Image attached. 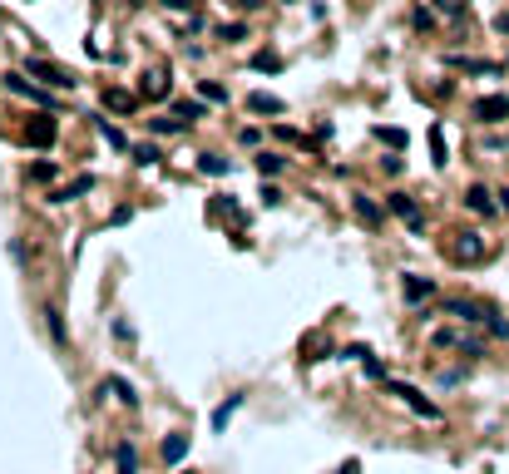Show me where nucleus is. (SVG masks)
<instances>
[{
  "label": "nucleus",
  "instance_id": "19",
  "mask_svg": "<svg viewBox=\"0 0 509 474\" xmlns=\"http://www.w3.org/2000/svg\"><path fill=\"white\" fill-rule=\"evenodd\" d=\"M95 124H100V134L109 139V144H114V149H129V139H124V134H119V129H114L109 119H95Z\"/></svg>",
  "mask_w": 509,
  "mask_h": 474
},
{
  "label": "nucleus",
  "instance_id": "12",
  "mask_svg": "<svg viewBox=\"0 0 509 474\" xmlns=\"http://www.w3.org/2000/svg\"><path fill=\"white\" fill-rule=\"evenodd\" d=\"M465 208H470V212H485V217H490V212H495V198H490L485 188H470V193H465Z\"/></svg>",
  "mask_w": 509,
  "mask_h": 474
},
{
  "label": "nucleus",
  "instance_id": "33",
  "mask_svg": "<svg viewBox=\"0 0 509 474\" xmlns=\"http://www.w3.org/2000/svg\"><path fill=\"white\" fill-rule=\"evenodd\" d=\"M164 5H168V10H188L193 0H164Z\"/></svg>",
  "mask_w": 509,
  "mask_h": 474
},
{
  "label": "nucleus",
  "instance_id": "28",
  "mask_svg": "<svg viewBox=\"0 0 509 474\" xmlns=\"http://www.w3.org/2000/svg\"><path fill=\"white\" fill-rule=\"evenodd\" d=\"M430 149H435V163H445V134L430 129Z\"/></svg>",
  "mask_w": 509,
  "mask_h": 474
},
{
  "label": "nucleus",
  "instance_id": "21",
  "mask_svg": "<svg viewBox=\"0 0 509 474\" xmlns=\"http://www.w3.org/2000/svg\"><path fill=\"white\" fill-rule=\"evenodd\" d=\"M119 474H139V455H134L129 445L119 450Z\"/></svg>",
  "mask_w": 509,
  "mask_h": 474
},
{
  "label": "nucleus",
  "instance_id": "15",
  "mask_svg": "<svg viewBox=\"0 0 509 474\" xmlns=\"http://www.w3.org/2000/svg\"><path fill=\"white\" fill-rule=\"evenodd\" d=\"M376 139L391 144V149H406V129H391V124H376Z\"/></svg>",
  "mask_w": 509,
  "mask_h": 474
},
{
  "label": "nucleus",
  "instance_id": "14",
  "mask_svg": "<svg viewBox=\"0 0 509 474\" xmlns=\"http://www.w3.org/2000/svg\"><path fill=\"white\" fill-rule=\"evenodd\" d=\"M242 400H247V395H227V400H223V405H218V415H213V430H223V425H227V420H232V410H237V405H242Z\"/></svg>",
  "mask_w": 509,
  "mask_h": 474
},
{
  "label": "nucleus",
  "instance_id": "9",
  "mask_svg": "<svg viewBox=\"0 0 509 474\" xmlns=\"http://www.w3.org/2000/svg\"><path fill=\"white\" fill-rule=\"evenodd\" d=\"M391 212H396V217H406V222H415V227H420V208H415V198H406V193H391Z\"/></svg>",
  "mask_w": 509,
  "mask_h": 474
},
{
  "label": "nucleus",
  "instance_id": "3",
  "mask_svg": "<svg viewBox=\"0 0 509 474\" xmlns=\"http://www.w3.org/2000/svg\"><path fill=\"white\" fill-rule=\"evenodd\" d=\"M30 75H40V80H45V85H55V90H75V85H80L65 65H50V60H30Z\"/></svg>",
  "mask_w": 509,
  "mask_h": 474
},
{
  "label": "nucleus",
  "instance_id": "34",
  "mask_svg": "<svg viewBox=\"0 0 509 474\" xmlns=\"http://www.w3.org/2000/svg\"><path fill=\"white\" fill-rule=\"evenodd\" d=\"M500 30H505V35H509V15H500Z\"/></svg>",
  "mask_w": 509,
  "mask_h": 474
},
{
  "label": "nucleus",
  "instance_id": "20",
  "mask_svg": "<svg viewBox=\"0 0 509 474\" xmlns=\"http://www.w3.org/2000/svg\"><path fill=\"white\" fill-rule=\"evenodd\" d=\"M134 163L154 168V163H159V149H154V144H139V149H134Z\"/></svg>",
  "mask_w": 509,
  "mask_h": 474
},
{
  "label": "nucleus",
  "instance_id": "31",
  "mask_svg": "<svg viewBox=\"0 0 509 474\" xmlns=\"http://www.w3.org/2000/svg\"><path fill=\"white\" fill-rule=\"evenodd\" d=\"M50 316V331H55V341H65V321H60V311H45Z\"/></svg>",
  "mask_w": 509,
  "mask_h": 474
},
{
  "label": "nucleus",
  "instance_id": "17",
  "mask_svg": "<svg viewBox=\"0 0 509 474\" xmlns=\"http://www.w3.org/2000/svg\"><path fill=\"white\" fill-rule=\"evenodd\" d=\"M198 168H203V173H227L232 163H227V158H218V153H198Z\"/></svg>",
  "mask_w": 509,
  "mask_h": 474
},
{
  "label": "nucleus",
  "instance_id": "2",
  "mask_svg": "<svg viewBox=\"0 0 509 474\" xmlns=\"http://www.w3.org/2000/svg\"><path fill=\"white\" fill-rule=\"evenodd\" d=\"M20 139H25L30 149H50V144H55V119H50V114H35V119L20 129Z\"/></svg>",
  "mask_w": 509,
  "mask_h": 474
},
{
  "label": "nucleus",
  "instance_id": "18",
  "mask_svg": "<svg viewBox=\"0 0 509 474\" xmlns=\"http://www.w3.org/2000/svg\"><path fill=\"white\" fill-rule=\"evenodd\" d=\"M208 212H213V217H237V203H232V198H213Z\"/></svg>",
  "mask_w": 509,
  "mask_h": 474
},
{
  "label": "nucleus",
  "instance_id": "11",
  "mask_svg": "<svg viewBox=\"0 0 509 474\" xmlns=\"http://www.w3.org/2000/svg\"><path fill=\"white\" fill-rule=\"evenodd\" d=\"M104 104H109V109H119V114H134V109H139V95H129V90H109Z\"/></svg>",
  "mask_w": 509,
  "mask_h": 474
},
{
  "label": "nucleus",
  "instance_id": "6",
  "mask_svg": "<svg viewBox=\"0 0 509 474\" xmlns=\"http://www.w3.org/2000/svg\"><path fill=\"white\" fill-rule=\"evenodd\" d=\"M5 90H15V95H25V99H35V104H50V90H35L25 75H5Z\"/></svg>",
  "mask_w": 509,
  "mask_h": 474
},
{
  "label": "nucleus",
  "instance_id": "10",
  "mask_svg": "<svg viewBox=\"0 0 509 474\" xmlns=\"http://www.w3.org/2000/svg\"><path fill=\"white\" fill-rule=\"evenodd\" d=\"M247 109H252V114H282V99H277V95H262V90H252V95H247Z\"/></svg>",
  "mask_w": 509,
  "mask_h": 474
},
{
  "label": "nucleus",
  "instance_id": "27",
  "mask_svg": "<svg viewBox=\"0 0 509 474\" xmlns=\"http://www.w3.org/2000/svg\"><path fill=\"white\" fill-rule=\"evenodd\" d=\"M149 129H154V134H178V129H183V119H154Z\"/></svg>",
  "mask_w": 509,
  "mask_h": 474
},
{
  "label": "nucleus",
  "instance_id": "4",
  "mask_svg": "<svg viewBox=\"0 0 509 474\" xmlns=\"http://www.w3.org/2000/svg\"><path fill=\"white\" fill-rule=\"evenodd\" d=\"M391 395H401L410 410H415V415H425V420H435V415H440V405H435V400H425V395H420V390H410V385H391Z\"/></svg>",
  "mask_w": 509,
  "mask_h": 474
},
{
  "label": "nucleus",
  "instance_id": "1",
  "mask_svg": "<svg viewBox=\"0 0 509 474\" xmlns=\"http://www.w3.org/2000/svg\"><path fill=\"white\" fill-rule=\"evenodd\" d=\"M450 257H455L460 267H475V262H485V237H480V232H460V237L450 242Z\"/></svg>",
  "mask_w": 509,
  "mask_h": 474
},
{
  "label": "nucleus",
  "instance_id": "16",
  "mask_svg": "<svg viewBox=\"0 0 509 474\" xmlns=\"http://www.w3.org/2000/svg\"><path fill=\"white\" fill-rule=\"evenodd\" d=\"M430 291H435V286L425 282V277H406V301H425Z\"/></svg>",
  "mask_w": 509,
  "mask_h": 474
},
{
  "label": "nucleus",
  "instance_id": "35",
  "mask_svg": "<svg viewBox=\"0 0 509 474\" xmlns=\"http://www.w3.org/2000/svg\"><path fill=\"white\" fill-rule=\"evenodd\" d=\"M500 198H505V208H509V193H500Z\"/></svg>",
  "mask_w": 509,
  "mask_h": 474
},
{
  "label": "nucleus",
  "instance_id": "7",
  "mask_svg": "<svg viewBox=\"0 0 509 474\" xmlns=\"http://www.w3.org/2000/svg\"><path fill=\"white\" fill-rule=\"evenodd\" d=\"M445 311H450V316H460V321H485V316H490V306H475V301H455V296L445 301Z\"/></svg>",
  "mask_w": 509,
  "mask_h": 474
},
{
  "label": "nucleus",
  "instance_id": "25",
  "mask_svg": "<svg viewBox=\"0 0 509 474\" xmlns=\"http://www.w3.org/2000/svg\"><path fill=\"white\" fill-rule=\"evenodd\" d=\"M104 390H114V395H119V400H124V405H134V400H139V395H134V385H124V380H109V385H104Z\"/></svg>",
  "mask_w": 509,
  "mask_h": 474
},
{
  "label": "nucleus",
  "instance_id": "13",
  "mask_svg": "<svg viewBox=\"0 0 509 474\" xmlns=\"http://www.w3.org/2000/svg\"><path fill=\"white\" fill-rule=\"evenodd\" d=\"M188 455V435H173V440H164V465H178Z\"/></svg>",
  "mask_w": 509,
  "mask_h": 474
},
{
  "label": "nucleus",
  "instance_id": "23",
  "mask_svg": "<svg viewBox=\"0 0 509 474\" xmlns=\"http://www.w3.org/2000/svg\"><path fill=\"white\" fill-rule=\"evenodd\" d=\"M282 163H287V158H277V153H262V158H257V168H262L267 178H272V173H282Z\"/></svg>",
  "mask_w": 509,
  "mask_h": 474
},
{
  "label": "nucleus",
  "instance_id": "24",
  "mask_svg": "<svg viewBox=\"0 0 509 474\" xmlns=\"http://www.w3.org/2000/svg\"><path fill=\"white\" fill-rule=\"evenodd\" d=\"M356 217H366V222H381V208H376V203H366V198H356Z\"/></svg>",
  "mask_w": 509,
  "mask_h": 474
},
{
  "label": "nucleus",
  "instance_id": "29",
  "mask_svg": "<svg viewBox=\"0 0 509 474\" xmlns=\"http://www.w3.org/2000/svg\"><path fill=\"white\" fill-rule=\"evenodd\" d=\"M30 178H35V183H45V178H55V163H35V168H30Z\"/></svg>",
  "mask_w": 509,
  "mask_h": 474
},
{
  "label": "nucleus",
  "instance_id": "8",
  "mask_svg": "<svg viewBox=\"0 0 509 474\" xmlns=\"http://www.w3.org/2000/svg\"><path fill=\"white\" fill-rule=\"evenodd\" d=\"M90 188H95V178H90V173H80V178H75L70 188L50 193V203H75V198H85V193H90Z\"/></svg>",
  "mask_w": 509,
  "mask_h": 474
},
{
  "label": "nucleus",
  "instance_id": "5",
  "mask_svg": "<svg viewBox=\"0 0 509 474\" xmlns=\"http://www.w3.org/2000/svg\"><path fill=\"white\" fill-rule=\"evenodd\" d=\"M475 119H485V124H500V119H509V99H505V95L480 99V104H475Z\"/></svg>",
  "mask_w": 509,
  "mask_h": 474
},
{
  "label": "nucleus",
  "instance_id": "26",
  "mask_svg": "<svg viewBox=\"0 0 509 474\" xmlns=\"http://www.w3.org/2000/svg\"><path fill=\"white\" fill-rule=\"evenodd\" d=\"M198 95H203L208 104H223V99H227V90H223V85H208V80H203V85H198Z\"/></svg>",
  "mask_w": 509,
  "mask_h": 474
},
{
  "label": "nucleus",
  "instance_id": "30",
  "mask_svg": "<svg viewBox=\"0 0 509 474\" xmlns=\"http://www.w3.org/2000/svg\"><path fill=\"white\" fill-rule=\"evenodd\" d=\"M144 95L159 99V95H164V80H159V75H149V80H144Z\"/></svg>",
  "mask_w": 509,
  "mask_h": 474
},
{
  "label": "nucleus",
  "instance_id": "32",
  "mask_svg": "<svg viewBox=\"0 0 509 474\" xmlns=\"http://www.w3.org/2000/svg\"><path fill=\"white\" fill-rule=\"evenodd\" d=\"M435 5H440V15H460V10H465L460 0H435Z\"/></svg>",
  "mask_w": 509,
  "mask_h": 474
},
{
  "label": "nucleus",
  "instance_id": "22",
  "mask_svg": "<svg viewBox=\"0 0 509 474\" xmlns=\"http://www.w3.org/2000/svg\"><path fill=\"white\" fill-rule=\"evenodd\" d=\"M252 65H257V70H267V75H277V70H282V60H277V55H272V50H262V55H257V60H252Z\"/></svg>",
  "mask_w": 509,
  "mask_h": 474
}]
</instances>
